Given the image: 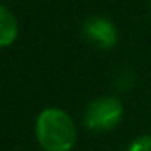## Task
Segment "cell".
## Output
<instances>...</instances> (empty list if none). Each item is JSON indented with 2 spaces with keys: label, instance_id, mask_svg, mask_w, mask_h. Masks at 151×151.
<instances>
[{
  "label": "cell",
  "instance_id": "6da1fadb",
  "mask_svg": "<svg viewBox=\"0 0 151 151\" xmlns=\"http://www.w3.org/2000/svg\"><path fill=\"white\" fill-rule=\"evenodd\" d=\"M34 134L42 151H72L77 144V125L74 118L56 106L39 111Z\"/></svg>",
  "mask_w": 151,
  "mask_h": 151
},
{
  "label": "cell",
  "instance_id": "5b68a950",
  "mask_svg": "<svg viewBox=\"0 0 151 151\" xmlns=\"http://www.w3.org/2000/svg\"><path fill=\"white\" fill-rule=\"evenodd\" d=\"M127 151H151V135L150 134H144V135L135 137L128 144Z\"/></svg>",
  "mask_w": 151,
  "mask_h": 151
},
{
  "label": "cell",
  "instance_id": "7a4b0ae2",
  "mask_svg": "<svg viewBox=\"0 0 151 151\" xmlns=\"http://www.w3.org/2000/svg\"><path fill=\"white\" fill-rule=\"evenodd\" d=\"M125 114V106L116 95H102L93 99L83 113V125L97 134L111 132L119 127Z\"/></svg>",
  "mask_w": 151,
  "mask_h": 151
},
{
  "label": "cell",
  "instance_id": "3957f363",
  "mask_svg": "<svg viewBox=\"0 0 151 151\" xmlns=\"http://www.w3.org/2000/svg\"><path fill=\"white\" fill-rule=\"evenodd\" d=\"M83 35L99 49H111L118 42V28L109 18L91 16L83 25Z\"/></svg>",
  "mask_w": 151,
  "mask_h": 151
},
{
  "label": "cell",
  "instance_id": "277c9868",
  "mask_svg": "<svg viewBox=\"0 0 151 151\" xmlns=\"http://www.w3.org/2000/svg\"><path fill=\"white\" fill-rule=\"evenodd\" d=\"M19 34V23L16 16L0 4V49L9 47L16 42Z\"/></svg>",
  "mask_w": 151,
  "mask_h": 151
}]
</instances>
